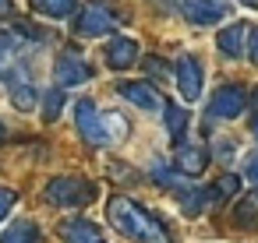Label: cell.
I'll list each match as a JSON object with an SVG mask.
<instances>
[{"instance_id":"obj_1","label":"cell","mask_w":258,"mask_h":243,"mask_svg":"<svg viewBox=\"0 0 258 243\" xmlns=\"http://www.w3.org/2000/svg\"><path fill=\"white\" fill-rule=\"evenodd\" d=\"M106 218H110L113 229H117L124 239H131V243H173L170 229H166L149 208H142L135 197H124V194L110 197Z\"/></svg>"},{"instance_id":"obj_2","label":"cell","mask_w":258,"mask_h":243,"mask_svg":"<svg viewBox=\"0 0 258 243\" xmlns=\"http://www.w3.org/2000/svg\"><path fill=\"white\" fill-rule=\"evenodd\" d=\"M75 124H78V134L96 148H106V145L127 138V120L120 113H103L92 99L75 102Z\"/></svg>"},{"instance_id":"obj_3","label":"cell","mask_w":258,"mask_h":243,"mask_svg":"<svg viewBox=\"0 0 258 243\" xmlns=\"http://www.w3.org/2000/svg\"><path fill=\"white\" fill-rule=\"evenodd\" d=\"M43 194L53 208H85L89 201H96V183L85 176H53Z\"/></svg>"},{"instance_id":"obj_4","label":"cell","mask_w":258,"mask_h":243,"mask_svg":"<svg viewBox=\"0 0 258 243\" xmlns=\"http://www.w3.org/2000/svg\"><path fill=\"white\" fill-rule=\"evenodd\" d=\"M0 78H4V88H8V95H11V102H15L18 109H36L39 95H36V85H32V78H29L25 60L4 67V71H0Z\"/></svg>"},{"instance_id":"obj_5","label":"cell","mask_w":258,"mask_h":243,"mask_svg":"<svg viewBox=\"0 0 258 243\" xmlns=\"http://www.w3.org/2000/svg\"><path fill=\"white\" fill-rule=\"evenodd\" d=\"M117 22H120V15H117L113 8H106V4H89V8L78 15L75 32H78V36H85V39H99V36L113 32V29H117Z\"/></svg>"},{"instance_id":"obj_6","label":"cell","mask_w":258,"mask_h":243,"mask_svg":"<svg viewBox=\"0 0 258 243\" xmlns=\"http://www.w3.org/2000/svg\"><path fill=\"white\" fill-rule=\"evenodd\" d=\"M244 109H247V92L237 88V85H223L209 99V113L219 116V120H237Z\"/></svg>"},{"instance_id":"obj_7","label":"cell","mask_w":258,"mask_h":243,"mask_svg":"<svg viewBox=\"0 0 258 243\" xmlns=\"http://www.w3.org/2000/svg\"><path fill=\"white\" fill-rule=\"evenodd\" d=\"M173 81H177L184 102H198V95H202V64H198L191 53H184V57L173 64Z\"/></svg>"},{"instance_id":"obj_8","label":"cell","mask_w":258,"mask_h":243,"mask_svg":"<svg viewBox=\"0 0 258 243\" xmlns=\"http://www.w3.org/2000/svg\"><path fill=\"white\" fill-rule=\"evenodd\" d=\"M53 78H57V88H75V85H85L92 78V67L78 53H60L53 60Z\"/></svg>"},{"instance_id":"obj_9","label":"cell","mask_w":258,"mask_h":243,"mask_svg":"<svg viewBox=\"0 0 258 243\" xmlns=\"http://www.w3.org/2000/svg\"><path fill=\"white\" fill-rule=\"evenodd\" d=\"M230 15V0H184V18L191 25H216Z\"/></svg>"},{"instance_id":"obj_10","label":"cell","mask_w":258,"mask_h":243,"mask_svg":"<svg viewBox=\"0 0 258 243\" xmlns=\"http://www.w3.org/2000/svg\"><path fill=\"white\" fill-rule=\"evenodd\" d=\"M29 50V32L25 29H0V71L18 64Z\"/></svg>"},{"instance_id":"obj_11","label":"cell","mask_w":258,"mask_h":243,"mask_svg":"<svg viewBox=\"0 0 258 243\" xmlns=\"http://www.w3.org/2000/svg\"><path fill=\"white\" fill-rule=\"evenodd\" d=\"M117 92H120L131 106H138V109H163V106H166L163 95H159L152 85H145V81H120Z\"/></svg>"},{"instance_id":"obj_12","label":"cell","mask_w":258,"mask_h":243,"mask_svg":"<svg viewBox=\"0 0 258 243\" xmlns=\"http://www.w3.org/2000/svg\"><path fill=\"white\" fill-rule=\"evenodd\" d=\"M106 64H110L113 71H127V67H135V64H138V43H135L131 36H117V39H110V43H106Z\"/></svg>"},{"instance_id":"obj_13","label":"cell","mask_w":258,"mask_h":243,"mask_svg":"<svg viewBox=\"0 0 258 243\" xmlns=\"http://www.w3.org/2000/svg\"><path fill=\"white\" fill-rule=\"evenodd\" d=\"M60 239L64 243H106L103 229L89 218H68L60 222Z\"/></svg>"},{"instance_id":"obj_14","label":"cell","mask_w":258,"mask_h":243,"mask_svg":"<svg viewBox=\"0 0 258 243\" xmlns=\"http://www.w3.org/2000/svg\"><path fill=\"white\" fill-rule=\"evenodd\" d=\"M237 190H240V176H237V173H223L212 187H205V190H202L205 208H219V204H226Z\"/></svg>"},{"instance_id":"obj_15","label":"cell","mask_w":258,"mask_h":243,"mask_svg":"<svg viewBox=\"0 0 258 243\" xmlns=\"http://www.w3.org/2000/svg\"><path fill=\"white\" fill-rule=\"evenodd\" d=\"M216 46H219L226 57H244V46H247V25H244V22H233V25H226V29L219 32Z\"/></svg>"},{"instance_id":"obj_16","label":"cell","mask_w":258,"mask_h":243,"mask_svg":"<svg viewBox=\"0 0 258 243\" xmlns=\"http://www.w3.org/2000/svg\"><path fill=\"white\" fill-rule=\"evenodd\" d=\"M0 243H43V232L32 218H15L4 232H0Z\"/></svg>"},{"instance_id":"obj_17","label":"cell","mask_w":258,"mask_h":243,"mask_svg":"<svg viewBox=\"0 0 258 243\" xmlns=\"http://www.w3.org/2000/svg\"><path fill=\"white\" fill-rule=\"evenodd\" d=\"M205 162H209V155H205V148H195V145H177V169L184 173V176H198L202 169H205Z\"/></svg>"},{"instance_id":"obj_18","label":"cell","mask_w":258,"mask_h":243,"mask_svg":"<svg viewBox=\"0 0 258 243\" xmlns=\"http://www.w3.org/2000/svg\"><path fill=\"white\" fill-rule=\"evenodd\" d=\"M29 4L43 18H71L75 8H78V0H29Z\"/></svg>"},{"instance_id":"obj_19","label":"cell","mask_w":258,"mask_h":243,"mask_svg":"<svg viewBox=\"0 0 258 243\" xmlns=\"http://www.w3.org/2000/svg\"><path fill=\"white\" fill-rule=\"evenodd\" d=\"M233 222H237V225H251V222H258V187L247 190V194L233 204Z\"/></svg>"},{"instance_id":"obj_20","label":"cell","mask_w":258,"mask_h":243,"mask_svg":"<svg viewBox=\"0 0 258 243\" xmlns=\"http://www.w3.org/2000/svg\"><path fill=\"white\" fill-rule=\"evenodd\" d=\"M163 116H166V131H170V138L180 145V138H184V131H187V106H163Z\"/></svg>"},{"instance_id":"obj_21","label":"cell","mask_w":258,"mask_h":243,"mask_svg":"<svg viewBox=\"0 0 258 243\" xmlns=\"http://www.w3.org/2000/svg\"><path fill=\"white\" fill-rule=\"evenodd\" d=\"M177 204H180L187 215H198V211L205 208V197H202L198 187H177Z\"/></svg>"},{"instance_id":"obj_22","label":"cell","mask_w":258,"mask_h":243,"mask_svg":"<svg viewBox=\"0 0 258 243\" xmlns=\"http://www.w3.org/2000/svg\"><path fill=\"white\" fill-rule=\"evenodd\" d=\"M60 106H64V92H60V88L46 92V99H43V116H46V120H57V116H60Z\"/></svg>"},{"instance_id":"obj_23","label":"cell","mask_w":258,"mask_h":243,"mask_svg":"<svg viewBox=\"0 0 258 243\" xmlns=\"http://www.w3.org/2000/svg\"><path fill=\"white\" fill-rule=\"evenodd\" d=\"M15 201H18V194H15L11 187H4V183H0V222H4V218L11 215V208H15Z\"/></svg>"},{"instance_id":"obj_24","label":"cell","mask_w":258,"mask_h":243,"mask_svg":"<svg viewBox=\"0 0 258 243\" xmlns=\"http://www.w3.org/2000/svg\"><path fill=\"white\" fill-rule=\"evenodd\" d=\"M247 57H251V64H258V29H247Z\"/></svg>"},{"instance_id":"obj_25","label":"cell","mask_w":258,"mask_h":243,"mask_svg":"<svg viewBox=\"0 0 258 243\" xmlns=\"http://www.w3.org/2000/svg\"><path fill=\"white\" fill-rule=\"evenodd\" d=\"M11 15H15V4H11V0H0V22L11 18Z\"/></svg>"},{"instance_id":"obj_26","label":"cell","mask_w":258,"mask_h":243,"mask_svg":"<svg viewBox=\"0 0 258 243\" xmlns=\"http://www.w3.org/2000/svg\"><path fill=\"white\" fill-rule=\"evenodd\" d=\"M247 176L258 183V155H251V159H247Z\"/></svg>"},{"instance_id":"obj_27","label":"cell","mask_w":258,"mask_h":243,"mask_svg":"<svg viewBox=\"0 0 258 243\" xmlns=\"http://www.w3.org/2000/svg\"><path fill=\"white\" fill-rule=\"evenodd\" d=\"M251 134H254V138H258V116H254V120H251Z\"/></svg>"},{"instance_id":"obj_28","label":"cell","mask_w":258,"mask_h":243,"mask_svg":"<svg viewBox=\"0 0 258 243\" xmlns=\"http://www.w3.org/2000/svg\"><path fill=\"white\" fill-rule=\"evenodd\" d=\"M0 141H4V124H0Z\"/></svg>"}]
</instances>
